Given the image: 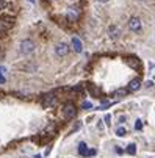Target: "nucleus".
Wrapping results in <instances>:
<instances>
[{
  "label": "nucleus",
  "mask_w": 155,
  "mask_h": 158,
  "mask_svg": "<svg viewBox=\"0 0 155 158\" xmlns=\"http://www.w3.org/2000/svg\"><path fill=\"white\" fill-rule=\"evenodd\" d=\"M13 27H14V17L13 16H10V14L0 16V33H6Z\"/></svg>",
  "instance_id": "f257e3e1"
},
{
  "label": "nucleus",
  "mask_w": 155,
  "mask_h": 158,
  "mask_svg": "<svg viewBox=\"0 0 155 158\" xmlns=\"http://www.w3.org/2000/svg\"><path fill=\"white\" fill-rule=\"evenodd\" d=\"M35 49H36V46H35V42L31 39H24L19 44V52L22 55H30V53L35 52Z\"/></svg>",
  "instance_id": "f03ea898"
},
{
  "label": "nucleus",
  "mask_w": 155,
  "mask_h": 158,
  "mask_svg": "<svg viewBox=\"0 0 155 158\" xmlns=\"http://www.w3.org/2000/svg\"><path fill=\"white\" fill-rule=\"evenodd\" d=\"M63 114L66 119H74L77 116V106L72 103V102H68L64 103V108H63Z\"/></svg>",
  "instance_id": "7ed1b4c3"
},
{
  "label": "nucleus",
  "mask_w": 155,
  "mask_h": 158,
  "mask_svg": "<svg viewBox=\"0 0 155 158\" xmlns=\"http://www.w3.org/2000/svg\"><path fill=\"white\" fill-rule=\"evenodd\" d=\"M82 16V11L78 6H69L68 11H66V19H68L69 22H77Z\"/></svg>",
  "instance_id": "20e7f679"
},
{
  "label": "nucleus",
  "mask_w": 155,
  "mask_h": 158,
  "mask_svg": "<svg viewBox=\"0 0 155 158\" xmlns=\"http://www.w3.org/2000/svg\"><path fill=\"white\" fill-rule=\"evenodd\" d=\"M68 53H69V46L66 42H60V44H57V46H55V55L58 58H63V56H66Z\"/></svg>",
  "instance_id": "39448f33"
},
{
  "label": "nucleus",
  "mask_w": 155,
  "mask_h": 158,
  "mask_svg": "<svg viewBox=\"0 0 155 158\" xmlns=\"http://www.w3.org/2000/svg\"><path fill=\"white\" fill-rule=\"evenodd\" d=\"M127 64L132 67L133 71H141V67H143V63L138 56H127Z\"/></svg>",
  "instance_id": "423d86ee"
},
{
  "label": "nucleus",
  "mask_w": 155,
  "mask_h": 158,
  "mask_svg": "<svg viewBox=\"0 0 155 158\" xmlns=\"http://www.w3.org/2000/svg\"><path fill=\"white\" fill-rule=\"evenodd\" d=\"M128 28H130L132 31L138 33V31H140V30L143 28V24H141L140 17H132V19L128 20Z\"/></svg>",
  "instance_id": "0eeeda50"
},
{
  "label": "nucleus",
  "mask_w": 155,
  "mask_h": 158,
  "mask_svg": "<svg viewBox=\"0 0 155 158\" xmlns=\"http://www.w3.org/2000/svg\"><path fill=\"white\" fill-rule=\"evenodd\" d=\"M57 103V96L55 94H46L42 97V105L46 106V108H50Z\"/></svg>",
  "instance_id": "6e6552de"
},
{
  "label": "nucleus",
  "mask_w": 155,
  "mask_h": 158,
  "mask_svg": "<svg viewBox=\"0 0 155 158\" xmlns=\"http://www.w3.org/2000/svg\"><path fill=\"white\" fill-rule=\"evenodd\" d=\"M141 88V80L140 78H133L130 83H128V88H127V91L130 93H133V91H138V89Z\"/></svg>",
  "instance_id": "1a4fd4ad"
},
{
  "label": "nucleus",
  "mask_w": 155,
  "mask_h": 158,
  "mask_svg": "<svg viewBox=\"0 0 155 158\" xmlns=\"http://www.w3.org/2000/svg\"><path fill=\"white\" fill-rule=\"evenodd\" d=\"M72 47H74V50H75L77 53H80V52L83 50V44H82V41H80L77 36L72 38Z\"/></svg>",
  "instance_id": "9d476101"
},
{
  "label": "nucleus",
  "mask_w": 155,
  "mask_h": 158,
  "mask_svg": "<svg viewBox=\"0 0 155 158\" xmlns=\"http://www.w3.org/2000/svg\"><path fill=\"white\" fill-rule=\"evenodd\" d=\"M108 33H110V38H111V39H118L121 31H119V28L116 25H111V27L108 28Z\"/></svg>",
  "instance_id": "9b49d317"
},
{
  "label": "nucleus",
  "mask_w": 155,
  "mask_h": 158,
  "mask_svg": "<svg viewBox=\"0 0 155 158\" xmlns=\"http://www.w3.org/2000/svg\"><path fill=\"white\" fill-rule=\"evenodd\" d=\"M20 67L25 69V72H35L36 71V64H33V63H25V64H22Z\"/></svg>",
  "instance_id": "f8f14e48"
},
{
  "label": "nucleus",
  "mask_w": 155,
  "mask_h": 158,
  "mask_svg": "<svg viewBox=\"0 0 155 158\" xmlns=\"http://www.w3.org/2000/svg\"><path fill=\"white\" fill-rule=\"evenodd\" d=\"M78 153L82 156H88V146H86V143H80L78 144Z\"/></svg>",
  "instance_id": "ddd939ff"
},
{
  "label": "nucleus",
  "mask_w": 155,
  "mask_h": 158,
  "mask_svg": "<svg viewBox=\"0 0 155 158\" xmlns=\"http://www.w3.org/2000/svg\"><path fill=\"white\" fill-rule=\"evenodd\" d=\"M88 89H90V93H91L94 97H99V89H97L94 85H91V83H90V85H88Z\"/></svg>",
  "instance_id": "4468645a"
},
{
  "label": "nucleus",
  "mask_w": 155,
  "mask_h": 158,
  "mask_svg": "<svg viewBox=\"0 0 155 158\" xmlns=\"http://www.w3.org/2000/svg\"><path fill=\"white\" fill-rule=\"evenodd\" d=\"M127 153H130V155H135V153H136V146H135L133 143L127 146Z\"/></svg>",
  "instance_id": "2eb2a0df"
},
{
  "label": "nucleus",
  "mask_w": 155,
  "mask_h": 158,
  "mask_svg": "<svg viewBox=\"0 0 155 158\" xmlns=\"http://www.w3.org/2000/svg\"><path fill=\"white\" fill-rule=\"evenodd\" d=\"M125 133H127V131H125V128H124V127H119V128H116V135H118L119 138L125 136Z\"/></svg>",
  "instance_id": "dca6fc26"
},
{
  "label": "nucleus",
  "mask_w": 155,
  "mask_h": 158,
  "mask_svg": "<svg viewBox=\"0 0 155 158\" xmlns=\"http://www.w3.org/2000/svg\"><path fill=\"white\" fill-rule=\"evenodd\" d=\"M6 72V69H5V67H0V83H5V74Z\"/></svg>",
  "instance_id": "f3484780"
},
{
  "label": "nucleus",
  "mask_w": 155,
  "mask_h": 158,
  "mask_svg": "<svg viewBox=\"0 0 155 158\" xmlns=\"http://www.w3.org/2000/svg\"><path fill=\"white\" fill-rule=\"evenodd\" d=\"M128 91H127V89H119V91H116L115 93V96H119V97H122V96H125Z\"/></svg>",
  "instance_id": "a211bd4d"
},
{
  "label": "nucleus",
  "mask_w": 155,
  "mask_h": 158,
  "mask_svg": "<svg viewBox=\"0 0 155 158\" xmlns=\"http://www.w3.org/2000/svg\"><path fill=\"white\" fill-rule=\"evenodd\" d=\"M82 108L83 110H90V108H93V103L91 102H83L82 103Z\"/></svg>",
  "instance_id": "6ab92c4d"
},
{
  "label": "nucleus",
  "mask_w": 155,
  "mask_h": 158,
  "mask_svg": "<svg viewBox=\"0 0 155 158\" xmlns=\"http://www.w3.org/2000/svg\"><path fill=\"white\" fill-rule=\"evenodd\" d=\"M141 128H143V122H141V119H138L135 122V130H141Z\"/></svg>",
  "instance_id": "aec40b11"
},
{
  "label": "nucleus",
  "mask_w": 155,
  "mask_h": 158,
  "mask_svg": "<svg viewBox=\"0 0 155 158\" xmlns=\"http://www.w3.org/2000/svg\"><path fill=\"white\" fill-rule=\"evenodd\" d=\"M8 6V2L6 0H0V10H5Z\"/></svg>",
  "instance_id": "412c9836"
},
{
  "label": "nucleus",
  "mask_w": 155,
  "mask_h": 158,
  "mask_svg": "<svg viewBox=\"0 0 155 158\" xmlns=\"http://www.w3.org/2000/svg\"><path fill=\"white\" fill-rule=\"evenodd\" d=\"M93 155H96V149H90V150H88V156H93Z\"/></svg>",
  "instance_id": "4be33fe9"
},
{
  "label": "nucleus",
  "mask_w": 155,
  "mask_h": 158,
  "mask_svg": "<svg viewBox=\"0 0 155 158\" xmlns=\"http://www.w3.org/2000/svg\"><path fill=\"white\" fill-rule=\"evenodd\" d=\"M119 122H121V124H124V122H125V118H124V116H122V118H119Z\"/></svg>",
  "instance_id": "5701e85b"
},
{
  "label": "nucleus",
  "mask_w": 155,
  "mask_h": 158,
  "mask_svg": "<svg viewBox=\"0 0 155 158\" xmlns=\"http://www.w3.org/2000/svg\"><path fill=\"white\" fill-rule=\"evenodd\" d=\"M97 2H100V3H107L108 0H97Z\"/></svg>",
  "instance_id": "b1692460"
},
{
  "label": "nucleus",
  "mask_w": 155,
  "mask_h": 158,
  "mask_svg": "<svg viewBox=\"0 0 155 158\" xmlns=\"http://www.w3.org/2000/svg\"><path fill=\"white\" fill-rule=\"evenodd\" d=\"M28 2H30V3H35V2H36V0H28Z\"/></svg>",
  "instance_id": "393cba45"
},
{
  "label": "nucleus",
  "mask_w": 155,
  "mask_h": 158,
  "mask_svg": "<svg viewBox=\"0 0 155 158\" xmlns=\"http://www.w3.org/2000/svg\"><path fill=\"white\" fill-rule=\"evenodd\" d=\"M22 158H27V156H22Z\"/></svg>",
  "instance_id": "a878e982"
}]
</instances>
